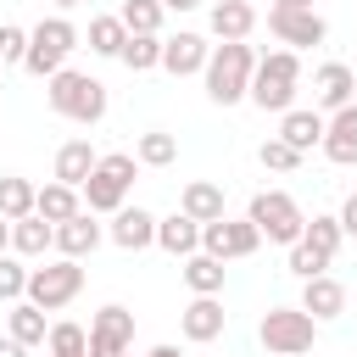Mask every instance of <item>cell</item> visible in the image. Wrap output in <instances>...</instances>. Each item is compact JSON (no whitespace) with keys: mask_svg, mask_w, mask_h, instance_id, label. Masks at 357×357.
Here are the masks:
<instances>
[{"mask_svg":"<svg viewBox=\"0 0 357 357\" xmlns=\"http://www.w3.org/2000/svg\"><path fill=\"white\" fill-rule=\"evenodd\" d=\"M279 139L307 156V151L324 139V112H318V106H290V112H279Z\"/></svg>","mask_w":357,"mask_h":357,"instance_id":"cell-17","label":"cell"},{"mask_svg":"<svg viewBox=\"0 0 357 357\" xmlns=\"http://www.w3.org/2000/svg\"><path fill=\"white\" fill-rule=\"evenodd\" d=\"M296 84H301V56L296 50H268V56H257L245 100L262 106V112H290L296 106Z\"/></svg>","mask_w":357,"mask_h":357,"instance_id":"cell-3","label":"cell"},{"mask_svg":"<svg viewBox=\"0 0 357 357\" xmlns=\"http://www.w3.org/2000/svg\"><path fill=\"white\" fill-rule=\"evenodd\" d=\"M351 89H357V78H351L346 61H324V67L312 73V100H318V112H340V106L351 100Z\"/></svg>","mask_w":357,"mask_h":357,"instance_id":"cell-16","label":"cell"},{"mask_svg":"<svg viewBox=\"0 0 357 357\" xmlns=\"http://www.w3.org/2000/svg\"><path fill=\"white\" fill-rule=\"evenodd\" d=\"M156 245H162L167 257H190V251H201V223L184 218V212L156 218Z\"/></svg>","mask_w":357,"mask_h":357,"instance_id":"cell-20","label":"cell"},{"mask_svg":"<svg viewBox=\"0 0 357 357\" xmlns=\"http://www.w3.org/2000/svg\"><path fill=\"white\" fill-rule=\"evenodd\" d=\"M28 296V268L17 251H0V301H22Z\"/></svg>","mask_w":357,"mask_h":357,"instance_id":"cell-35","label":"cell"},{"mask_svg":"<svg viewBox=\"0 0 357 357\" xmlns=\"http://www.w3.org/2000/svg\"><path fill=\"white\" fill-rule=\"evenodd\" d=\"M324 268H329V257H318L307 240L290 245V273H296V279H312V273H324Z\"/></svg>","mask_w":357,"mask_h":357,"instance_id":"cell-38","label":"cell"},{"mask_svg":"<svg viewBox=\"0 0 357 357\" xmlns=\"http://www.w3.org/2000/svg\"><path fill=\"white\" fill-rule=\"evenodd\" d=\"M262 245V229L251 223V218H212V223H201V251H212L218 262H234V257H251Z\"/></svg>","mask_w":357,"mask_h":357,"instance_id":"cell-10","label":"cell"},{"mask_svg":"<svg viewBox=\"0 0 357 357\" xmlns=\"http://www.w3.org/2000/svg\"><path fill=\"white\" fill-rule=\"evenodd\" d=\"M22 351H28L22 340H11V335H0V357H22Z\"/></svg>","mask_w":357,"mask_h":357,"instance_id":"cell-40","label":"cell"},{"mask_svg":"<svg viewBox=\"0 0 357 357\" xmlns=\"http://www.w3.org/2000/svg\"><path fill=\"white\" fill-rule=\"evenodd\" d=\"M45 100H50V112H56V117L84 123V128L106 117V84H100V78H89V73H73V67H61V73H50V78H45Z\"/></svg>","mask_w":357,"mask_h":357,"instance_id":"cell-2","label":"cell"},{"mask_svg":"<svg viewBox=\"0 0 357 357\" xmlns=\"http://www.w3.org/2000/svg\"><path fill=\"white\" fill-rule=\"evenodd\" d=\"M33 212H39L45 223H67L73 212H84V201H78V190H73V184L50 178L45 190H33Z\"/></svg>","mask_w":357,"mask_h":357,"instance_id":"cell-22","label":"cell"},{"mask_svg":"<svg viewBox=\"0 0 357 357\" xmlns=\"http://www.w3.org/2000/svg\"><path fill=\"white\" fill-rule=\"evenodd\" d=\"M0 251H11V218H0Z\"/></svg>","mask_w":357,"mask_h":357,"instance_id":"cell-42","label":"cell"},{"mask_svg":"<svg viewBox=\"0 0 357 357\" xmlns=\"http://www.w3.org/2000/svg\"><path fill=\"white\" fill-rule=\"evenodd\" d=\"M22 56H28V28L0 22V67H22Z\"/></svg>","mask_w":357,"mask_h":357,"instance_id":"cell-37","label":"cell"},{"mask_svg":"<svg viewBox=\"0 0 357 357\" xmlns=\"http://www.w3.org/2000/svg\"><path fill=\"white\" fill-rule=\"evenodd\" d=\"M273 6H312V0H273Z\"/></svg>","mask_w":357,"mask_h":357,"instance_id":"cell-44","label":"cell"},{"mask_svg":"<svg viewBox=\"0 0 357 357\" xmlns=\"http://www.w3.org/2000/svg\"><path fill=\"white\" fill-rule=\"evenodd\" d=\"M145 357H178V346H151Z\"/></svg>","mask_w":357,"mask_h":357,"instance_id":"cell-43","label":"cell"},{"mask_svg":"<svg viewBox=\"0 0 357 357\" xmlns=\"http://www.w3.org/2000/svg\"><path fill=\"white\" fill-rule=\"evenodd\" d=\"M100 240H106V229L95 223V212H73L67 223H56V251H61V257H78V262H84Z\"/></svg>","mask_w":357,"mask_h":357,"instance_id":"cell-18","label":"cell"},{"mask_svg":"<svg viewBox=\"0 0 357 357\" xmlns=\"http://www.w3.org/2000/svg\"><path fill=\"white\" fill-rule=\"evenodd\" d=\"M50 245H56V223H45L39 212H28V218L11 223V251L17 257H45Z\"/></svg>","mask_w":357,"mask_h":357,"instance_id":"cell-23","label":"cell"},{"mask_svg":"<svg viewBox=\"0 0 357 357\" xmlns=\"http://www.w3.org/2000/svg\"><path fill=\"white\" fill-rule=\"evenodd\" d=\"M301 240L318 251V257H329L335 262V251H340V240H346V229H340V218H312L307 229H301Z\"/></svg>","mask_w":357,"mask_h":357,"instance_id":"cell-31","label":"cell"},{"mask_svg":"<svg viewBox=\"0 0 357 357\" xmlns=\"http://www.w3.org/2000/svg\"><path fill=\"white\" fill-rule=\"evenodd\" d=\"M178 212L195 218V223H212V218H223V190L206 184V178H190L184 195H178Z\"/></svg>","mask_w":357,"mask_h":357,"instance_id":"cell-26","label":"cell"},{"mask_svg":"<svg viewBox=\"0 0 357 357\" xmlns=\"http://www.w3.org/2000/svg\"><path fill=\"white\" fill-rule=\"evenodd\" d=\"M95 162H100V156H95V145H89V139H67V145L56 151V178L78 190V184L95 173Z\"/></svg>","mask_w":357,"mask_h":357,"instance_id":"cell-25","label":"cell"},{"mask_svg":"<svg viewBox=\"0 0 357 357\" xmlns=\"http://www.w3.org/2000/svg\"><path fill=\"white\" fill-rule=\"evenodd\" d=\"M28 212H33V184H28V178H17V173H11V178H0V218H11V223H17V218H28Z\"/></svg>","mask_w":357,"mask_h":357,"instance_id":"cell-32","label":"cell"},{"mask_svg":"<svg viewBox=\"0 0 357 357\" xmlns=\"http://www.w3.org/2000/svg\"><path fill=\"white\" fill-rule=\"evenodd\" d=\"M56 6H61V11H73V6H84V0H56Z\"/></svg>","mask_w":357,"mask_h":357,"instance_id":"cell-45","label":"cell"},{"mask_svg":"<svg viewBox=\"0 0 357 357\" xmlns=\"http://www.w3.org/2000/svg\"><path fill=\"white\" fill-rule=\"evenodd\" d=\"M318 151L335 162V167H357V100H346L340 112L324 117V139Z\"/></svg>","mask_w":357,"mask_h":357,"instance_id":"cell-12","label":"cell"},{"mask_svg":"<svg viewBox=\"0 0 357 357\" xmlns=\"http://www.w3.org/2000/svg\"><path fill=\"white\" fill-rule=\"evenodd\" d=\"M301 312H312L318 324H324V318H340V312H346V284L329 279V273L301 279Z\"/></svg>","mask_w":357,"mask_h":357,"instance_id":"cell-19","label":"cell"},{"mask_svg":"<svg viewBox=\"0 0 357 357\" xmlns=\"http://www.w3.org/2000/svg\"><path fill=\"white\" fill-rule=\"evenodd\" d=\"M73 50H78V28H73L67 17H45L39 28H28V56H22V67H28L33 78H50V73L67 67Z\"/></svg>","mask_w":357,"mask_h":357,"instance_id":"cell-6","label":"cell"},{"mask_svg":"<svg viewBox=\"0 0 357 357\" xmlns=\"http://www.w3.org/2000/svg\"><path fill=\"white\" fill-rule=\"evenodd\" d=\"M184 284H190L195 296H218V290H223V262H218L212 251H190V257H184Z\"/></svg>","mask_w":357,"mask_h":357,"instance_id":"cell-27","label":"cell"},{"mask_svg":"<svg viewBox=\"0 0 357 357\" xmlns=\"http://www.w3.org/2000/svg\"><path fill=\"white\" fill-rule=\"evenodd\" d=\"M117 357H134V351H117Z\"/></svg>","mask_w":357,"mask_h":357,"instance_id":"cell-46","label":"cell"},{"mask_svg":"<svg viewBox=\"0 0 357 357\" xmlns=\"http://www.w3.org/2000/svg\"><path fill=\"white\" fill-rule=\"evenodd\" d=\"M134 346V312L128 307H100L95 312V324H89V357H117V351H128Z\"/></svg>","mask_w":357,"mask_h":357,"instance_id":"cell-11","label":"cell"},{"mask_svg":"<svg viewBox=\"0 0 357 357\" xmlns=\"http://www.w3.org/2000/svg\"><path fill=\"white\" fill-rule=\"evenodd\" d=\"M45 346H50V357H89V335L78 324H50Z\"/></svg>","mask_w":357,"mask_h":357,"instance_id":"cell-34","label":"cell"},{"mask_svg":"<svg viewBox=\"0 0 357 357\" xmlns=\"http://www.w3.org/2000/svg\"><path fill=\"white\" fill-rule=\"evenodd\" d=\"M201 0H162V11H195Z\"/></svg>","mask_w":357,"mask_h":357,"instance_id":"cell-41","label":"cell"},{"mask_svg":"<svg viewBox=\"0 0 357 357\" xmlns=\"http://www.w3.org/2000/svg\"><path fill=\"white\" fill-rule=\"evenodd\" d=\"M206 22H212L218 39H251V28H257V6H251V0H218Z\"/></svg>","mask_w":357,"mask_h":357,"instance_id":"cell-21","label":"cell"},{"mask_svg":"<svg viewBox=\"0 0 357 357\" xmlns=\"http://www.w3.org/2000/svg\"><path fill=\"white\" fill-rule=\"evenodd\" d=\"M206 56H212V45H206L201 33H173V39H162V67H167L173 78L201 73V67H206Z\"/></svg>","mask_w":357,"mask_h":357,"instance_id":"cell-15","label":"cell"},{"mask_svg":"<svg viewBox=\"0 0 357 357\" xmlns=\"http://www.w3.org/2000/svg\"><path fill=\"white\" fill-rule=\"evenodd\" d=\"M117 17H123L128 33H162V17H167V11H162V0H123Z\"/></svg>","mask_w":357,"mask_h":357,"instance_id":"cell-30","label":"cell"},{"mask_svg":"<svg viewBox=\"0 0 357 357\" xmlns=\"http://www.w3.org/2000/svg\"><path fill=\"white\" fill-rule=\"evenodd\" d=\"M251 73H257V50H251L245 39H223V45H212V56H206V67H201V78H206V95H212L218 106H234V100H245V89H251Z\"/></svg>","mask_w":357,"mask_h":357,"instance_id":"cell-1","label":"cell"},{"mask_svg":"<svg viewBox=\"0 0 357 357\" xmlns=\"http://www.w3.org/2000/svg\"><path fill=\"white\" fill-rule=\"evenodd\" d=\"M117 61H123L128 73H151V67H162V33H128L123 50H117Z\"/></svg>","mask_w":357,"mask_h":357,"instance_id":"cell-28","label":"cell"},{"mask_svg":"<svg viewBox=\"0 0 357 357\" xmlns=\"http://www.w3.org/2000/svg\"><path fill=\"white\" fill-rule=\"evenodd\" d=\"M223 324H229V312H223V301H218V296H195V301L178 312V329H184V340H195V346L218 340V335H223Z\"/></svg>","mask_w":357,"mask_h":357,"instance_id":"cell-14","label":"cell"},{"mask_svg":"<svg viewBox=\"0 0 357 357\" xmlns=\"http://www.w3.org/2000/svg\"><path fill=\"white\" fill-rule=\"evenodd\" d=\"M340 229H346V234H357V190H351V195H346V206H340Z\"/></svg>","mask_w":357,"mask_h":357,"instance_id":"cell-39","label":"cell"},{"mask_svg":"<svg viewBox=\"0 0 357 357\" xmlns=\"http://www.w3.org/2000/svg\"><path fill=\"white\" fill-rule=\"evenodd\" d=\"M268 28L284 50H312V45L329 39V22L312 6H268Z\"/></svg>","mask_w":357,"mask_h":357,"instance_id":"cell-9","label":"cell"},{"mask_svg":"<svg viewBox=\"0 0 357 357\" xmlns=\"http://www.w3.org/2000/svg\"><path fill=\"white\" fill-rule=\"evenodd\" d=\"M257 335H262L268 357H301V351H312V340H318V318L301 312V307H268L262 324H257Z\"/></svg>","mask_w":357,"mask_h":357,"instance_id":"cell-5","label":"cell"},{"mask_svg":"<svg viewBox=\"0 0 357 357\" xmlns=\"http://www.w3.org/2000/svg\"><path fill=\"white\" fill-rule=\"evenodd\" d=\"M257 162H262L268 173H290V167H301V151H290L279 134H268V139H262V151H257Z\"/></svg>","mask_w":357,"mask_h":357,"instance_id":"cell-36","label":"cell"},{"mask_svg":"<svg viewBox=\"0 0 357 357\" xmlns=\"http://www.w3.org/2000/svg\"><path fill=\"white\" fill-rule=\"evenodd\" d=\"M123 39H128L123 17H95V22H89V50H95V56H117Z\"/></svg>","mask_w":357,"mask_h":357,"instance_id":"cell-33","label":"cell"},{"mask_svg":"<svg viewBox=\"0 0 357 357\" xmlns=\"http://www.w3.org/2000/svg\"><path fill=\"white\" fill-rule=\"evenodd\" d=\"M173 156H178V139H173V134H162V128L139 134V145H134V162H139V167H167Z\"/></svg>","mask_w":357,"mask_h":357,"instance_id":"cell-29","label":"cell"},{"mask_svg":"<svg viewBox=\"0 0 357 357\" xmlns=\"http://www.w3.org/2000/svg\"><path fill=\"white\" fill-rule=\"evenodd\" d=\"M78 290H84V268H78V257H56V262L28 268V301L45 307V312H61Z\"/></svg>","mask_w":357,"mask_h":357,"instance_id":"cell-7","label":"cell"},{"mask_svg":"<svg viewBox=\"0 0 357 357\" xmlns=\"http://www.w3.org/2000/svg\"><path fill=\"white\" fill-rule=\"evenodd\" d=\"M134 173H139L134 151H112V156L95 162V173L78 184V195L89 201V212H117L128 201V190H134Z\"/></svg>","mask_w":357,"mask_h":357,"instance_id":"cell-4","label":"cell"},{"mask_svg":"<svg viewBox=\"0 0 357 357\" xmlns=\"http://www.w3.org/2000/svg\"><path fill=\"white\" fill-rule=\"evenodd\" d=\"M112 245H123V251H145V245H156V212H145V206H117L112 212Z\"/></svg>","mask_w":357,"mask_h":357,"instance_id":"cell-13","label":"cell"},{"mask_svg":"<svg viewBox=\"0 0 357 357\" xmlns=\"http://www.w3.org/2000/svg\"><path fill=\"white\" fill-rule=\"evenodd\" d=\"M257 229H262V240H273V245H296L301 240V229H307V218H301V206L284 195V190H262V195H251V212H245Z\"/></svg>","mask_w":357,"mask_h":357,"instance_id":"cell-8","label":"cell"},{"mask_svg":"<svg viewBox=\"0 0 357 357\" xmlns=\"http://www.w3.org/2000/svg\"><path fill=\"white\" fill-rule=\"evenodd\" d=\"M6 335H11V340H22V346H45V335H50L45 307H33L28 296H22V301H11V312H6Z\"/></svg>","mask_w":357,"mask_h":357,"instance_id":"cell-24","label":"cell"}]
</instances>
